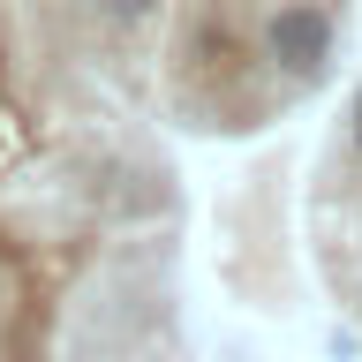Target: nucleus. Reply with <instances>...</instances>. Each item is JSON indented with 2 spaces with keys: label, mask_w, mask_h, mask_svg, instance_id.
Wrapping results in <instances>:
<instances>
[{
  "label": "nucleus",
  "mask_w": 362,
  "mask_h": 362,
  "mask_svg": "<svg viewBox=\"0 0 362 362\" xmlns=\"http://www.w3.org/2000/svg\"><path fill=\"white\" fill-rule=\"evenodd\" d=\"M257 45H264V61L279 68L287 83H325V68H332V53H339V23H332V8H317V0H279V8H264Z\"/></svg>",
  "instance_id": "nucleus-1"
},
{
  "label": "nucleus",
  "mask_w": 362,
  "mask_h": 362,
  "mask_svg": "<svg viewBox=\"0 0 362 362\" xmlns=\"http://www.w3.org/2000/svg\"><path fill=\"white\" fill-rule=\"evenodd\" d=\"M106 8V23H151L158 16V0H98Z\"/></svg>",
  "instance_id": "nucleus-2"
},
{
  "label": "nucleus",
  "mask_w": 362,
  "mask_h": 362,
  "mask_svg": "<svg viewBox=\"0 0 362 362\" xmlns=\"http://www.w3.org/2000/svg\"><path fill=\"white\" fill-rule=\"evenodd\" d=\"M355 310H362V279H355Z\"/></svg>",
  "instance_id": "nucleus-4"
},
{
  "label": "nucleus",
  "mask_w": 362,
  "mask_h": 362,
  "mask_svg": "<svg viewBox=\"0 0 362 362\" xmlns=\"http://www.w3.org/2000/svg\"><path fill=\"white\" fill-rule=\"evenodd\" d=\"M347 144L362 151V83H355V98H347Z\"/></svg>",
  "instance_id": "nucleus-3"
}]
</instances>
